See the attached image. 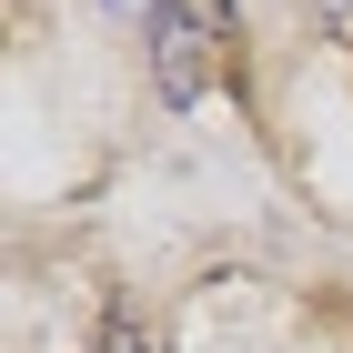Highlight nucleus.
I'll use <instances>...</instances> for the list:
<instances>
[{
  "label": "nucleus",
  "instance_id": "obj_2",
  "mask_svg": "<svg viewBox=\"0 0 353 353\" xmlns=\"http://www.w3.org/2000/svg\"><path fill=\"white\" fill-rule=\"evenodd\" d=\"M101 353H152V343H141V323H111V333H101Z\"/></svg>",
  "mask_w": 353,
  "mask_h": 353
},
{
  "label": "nucleus",
  "instance_id": "obj_1",
  "mask_svg": "<svg viewBox=\"0 0 353 353\" xmlns=\"http://www.w3.org/2000/svg\"><path fill=\"white\" fill-rule=\"evenodd\" d=\"M232 61V0H162L152 21V81L162 101H202Z\"/></svg>",
  "mask_w": 353,
  "mask_h": 353
},
{
  "label": "nucleus",
  "instance_id": "obj_3",
  "mask_svg": "<svg viewBox=\"0 0 353 353\" xmlns=\"http://www.w3.org/2000/svg\"><path fill=\"white\" fill-rule=\"evenodd\" d=\"M121 10H132V0H121Z\"/></svg>",
  "mask_w": 353,
  "mask_h": 353
}]
</instances>
